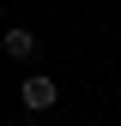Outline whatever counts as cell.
Instances as JSON below:
<instances>
[{
    "label": "cell",
    "instance_id": "obj_2",
    "mask_svg": "<svg viewBox=\"0 0 121 126\" xmlns=\"http://www.w3.org/2000/svg\"><path fill=\"white\" fill-rule=\"evenodd\" d=\"M18 96H24V108H30V114H42V108H55V102H60V78L30 72L24 84H18Z\"/></svg>",
    "mask_w": 121,
    "mask_h": 126
},
{
    "label": "cell",
    "instance_id": "obj_1",
    "mask_svg": "<svg viewBox=\"0 0 121 126\" xmlns=\"http://www.w3.org/2000/svg\"><path fill=\"white\" fill-rule=\"evenodd\" d=\"M0 54L24 66V60H36V54H42V36H36L30 24H6V30H0Z\"/></svg>",
    "mask_w": 121,
    "mask_h": 126
}]
</instances>
